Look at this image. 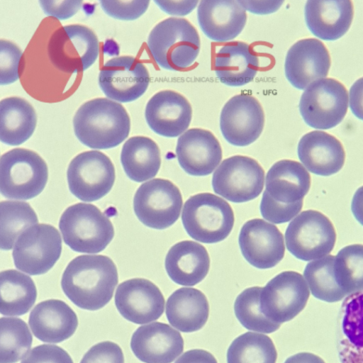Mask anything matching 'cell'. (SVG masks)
Segmentation results:
<instances>
[{
	"label": "cell",
	"mask_w": 363,
	"mask_h": 363,
	"mask_svg": "<svg viewBox=\"0 0 363 363\" xmlns=\"http://www.w3.org/2000/svg\"><path fill=\"white\" fill-rule=\"evenodd\" d=\"M118 284V272L111 258L105 255H80L65 269L61 286L66 296L77 306L96 311L111 299Z\"/></svg>",
	"instance_id": "cell-1"
},
{
	"label": "cell",
	"mask_w": 363,
	"mask_h": 363,
	"mask_svg": "<svg viewBox=\"0 0 363 363\" xmlns=\"http://www.w3.org/2000/svg\"><path fill=\"white\" fill-rule=\"evenodd\" d=\"M74 132L88 147L106 150L115 147L127 138L130 117L119 103L96 98L84 103L73 118Z\"/></svg>",
	"instance_id": "cell-2"
},
{
	"label": "cell",
	"mask_w": 363,
	"mask_h": 363,
	"mask_svg": "<svg viewBox=\"0 0 363 363\" xmlns=\"http://www.w3.org/2000/svg\"><path fill=\"white\" fill-rule=\"evenodd\" d=\"M147 43L157 65L171 71L191 67L201 48L195 27L188 20L175 17L158 23L150 31Z\"/></svg>",
	"instance_id": "cell-3"
},
{
	"label": "cell",
	"mask_w": 363,
	"mask_h": 363,
	"mask_svg": "<svg viewBox=\"0 0 363 363\" xmlns=\"http://www.w3.org/2000/svg\"><path fill=\"white\" fill-rule=\"evenodd\" d=\"M59 228L65 243L82 253H97L104 250L114 236L109 218L96 206L78 203L62 213Z\"/></svg>",
	"instance_id": "cell-4"
},
{
	"label": "cell",
	"mask_w": 363,
	"mask_h": 363,
	"mask_svg": "<svg viewBox=\"0 0 363 363\" xmlns=\"http://www.w3.org/2000/svg\"><path fill=\"white\" fill-rule=\"evenodd\" d=\"M182 221L188 235L203 243H216L225 240L234 225L230 205L211 193H199L184 203Z\"/></svg>",
	"instance_id": "cell-5"
},
{
	"label": "cell",
	"mask_w": 363,
	"mask_h": 363,
	"mask_svg": "<svg viewBox=\"0 0 363 363\" xmlns=\"http://www.w3.org/2000/svg\"><path fill=\"white\" fill-rule=\"evenodd\" d=\"M48 179L47 164L34 151L15 148L1 156L0 191L7 199H33L42 192Z\"/></svg>",
	"instance_id": "cell-6"
},
{
	"label": "cell",
	"mask_w": 363,
	"mask_h": 363,
	"mask_svg": "<svg viewBox=\"0 0 363 363\" xmlns=\"http://www.w3.org/2000/svg\"><path fill=\"white\" fill-rule=\"evenodd\" d=\"M336 232L330 219L315 210H307L296 216L285 232L287 250L303 261L318 259L333 249Z\"/></svg>",
	"instance_id": "cell-7"
},
{
	"label": "cell",
	"mask_w": 363,
	"mask_h": 363,
	"mask_svg": "<svg viewBox=\"0 0 363 363\" xmlns=\"http://www.w3.org/2000/svg\"><path fill=\"white\" fill-rule=\"evenodd\" d=\"M347 107L346 88L333 78L321 79L309 85L302 94L298 105L304 122L321 130L338 125L345 118Z\"/></svg>",
	"instance_id": "cell-8"
},
{
	"label": "cell",
	"mask_w": 363,
	"mask_h": 363,
	"mask_svg": "<svg viewBox=\"0 0 363 363\" xmlns=\"http://www.w3.org/2000/svg\"><path fill=\"white\" fill-rule=\"evenodd\" d=\"M182 207L179 188L171 181L161 178L141 184L133 199V209L138 220L157 230L172 225L179 218Z\"/></svg>",
	"instance_id": "cell-9"
},
{
	"label": "cell",
	"mask_w": 363,
	"mask_h": 363,
	"mask_svg": "<svg viewBox=\"0 0 363 363\" xmlns=\"http://www.w3.org/2000/svg\"><path fill=\"white\" fill-rule=\"evenodd\" d=\"M48 51L50 61L57 69L79 73L95 62L99 53V44L96 35L88 27L68 25L52 34Z\"/></svg>",
	"instance_id": "cell-10"
},
{
	"label": "cell",
	"mask_w": 363,
	"mask_h": 363,
	"mask_svg": "<svg viewBox=\"0 0 363 363\" xmlns=\"http://www.w3.org/2000/svg\"><path fill=\"white\" fill-rule=\"evenodd\" d=\"M59 231L48 224H37L23 232L16 241L12 256L15 267L29 274L48 272L60 257Z\"/></svg>",
	"instance_id": "cell-11"
},
{
	"label": "cell",
	"mask_w": 363,
	"mask_h": 363,
	"mask_svg": "<svg viewBox=\"0 0 363 363\" xmlns=\"http://www.w3.org/2000/svg\"><path fill=\"white\" fill-rule=\"evenodd\" d=\"M264 183V171L255 159L234 155L225 159L212 177L216 194L234 202L243 203L257 198Z\"/></svg>",
	"instance_id": "cell-12"
},
{
	"label": "cell",
	"mask_w": 363,
	"mask_h": 363,
	"mask_svg": "<svg viewBox=\"0 0 363 363\" xmlns=\"http://www.w3.org/2000/svg\"><path fill=\"white\" fill-rule=\"evenodd\" d=\"M115 177L110 158L96 150L77 155L67 171L69 191L83 201H95L106 196L113 186Z\"/></svg>",
	"instance_id": "cell-13"
},
{
	"label": "cell",
	"mask_w": 363,
	"mask_h": 363,
	"mask_svg": "<svg viewBox=\"0 0 363 363\" xmlns=\"http://www.w3.org/2000/svg\"><path fill=\"white\" fill-rule=\"evenodd\" d=\"M309 296L307 282L300 273L282 272L262 288L261 310L267 318L281 324L295 318L306 306Z\"/></svg>",
	"instance_id": "cell-14"
},
{
	"label": "cell",
	"mask_w": 363,
	"mask_h": 363,
	"mask_svg": "<svg viewBox=\"0 0 363 363\" xmlns=\"http://www.w3.org/2000/svg\"><path fill=\"white\" fill-rule=\"evenodd\" d=\"M264 125V113L259 101L249 94L230 98L220 115V129L225 140L238 147L247 146L258 139Z\"/></svg>",
	"instance_id": "cell-15"
},
{
	"label": "cell",
	"mask_w": 363,
	"mask_h": 363,
	"mask_svg": "<svg viewBox=\"0 0 363 363\" xmlns=\"http://www.w3.org/2000/svg\"><path fill=\"white\" fill-rule=\"evenodd\" d=\"M98 83L108 99L128 103L144 94L150 83V75L145 66L136 58L120 56L104 65Z\"/></svg>",
	"instance_id": "cell-16"
},
{
	"label": "cell",
	"mask_w": 363,
	"mask_h": 363,
	"mask_svg": "<svg viewBox=\"0 0 363 363\" xmlns=\"http://www.w3.org/2000/svg\"><path fill=\"white\" fill-rule=\"evenodd\" d=\"M238 242L244 258L259 269L274 267L284 256L282 233L276 225L263 219L247 221L241 228Z\"/></svg>",
	"instance_id": "cell-17"
},
{
	"label": "cell",
	"mask_w": 363,
	"mask_h": 363,
	"mask_svg": "<svg viewBox=\"0 0 363 363\" xmlns=\"http://www.w3.org/2000/svg\"><path fill=\"white\" fill-rule=\"evenodd\" d=\"M115 304L125 319L135 324H145L162 315L164 298L160 289L150 280L134 278L118 285Z\"/></svg>",
	"instance_id": "cell-18"
},
{
	"label": "cell",
	"mask_w": 363,
	"mask_h": 363,
	"mask_svg": "<svg viewBox=\"0 0 363 363\" xmlns=\"http://www.w3.org/2000/svg\"><path fill=\"white\" fill-rule=\"evenodd\" d=\"M330 67V54L325 45L315 38L295 43L288 50L284 62L285 76L298 89H304L317 79H324Z\"/></svg>",
	"instance_id": "cell-19"
},
{
	"label": "cell",
	"mask_w": 363,
	"mask_h": 363,
	"mask_svg": "<svg viewBox=\"0 0 363 363\" xmlns=\"http://www.w3.org/2000/svg\"><path fill=\"white\" fill-rule=\"evenodd\" d=\"M145 118L154 133L166 138H176L189 128L192 108L182 94L172 90H162L147 101Z\"/></svg>",
	"instance_id": "cell-20"
},
{
	"label": "cell",
	"mask_w": 363,
	"mask_h": 363,
	"mask_svg": "<svg viewBox=\"0 0 363 363\" xmlns=\"http://www.w3.org/2000/svg\"><path fill=\"white\" fill-rule=\"evenodd\" d=\"M176 155L186 173L201 177L210 174L218 167L222 160V149L211 131L194 128L178 138Z\"/></svg>",
	"instance_id": "cell-21"
},
{
	"label": "cell",
	"mask_w": 363,
	"mask_h": 363,
	"mask_svg": "<svg viewBox=\"0 0 363 363\" xmlns=\"http://www.w3.org/2000/svg\"><path fill=\"white\" fill-rule=\"evenodd\" d=\"M130 348L145 363H172L183 352L184 340L170 325L155 322L142 325L133 333Z\"/></svg>",
	"instance_id": "cell-22"
},
{
	"label": "cell",
	"mask_w": 363,
	"mask_h": 363,
	"mask_svg": "<svg viewBox=\"0 0 363 363\" xmlns=\"http://www.w3.org/2000/svg\"><path fill=\"white\" fill-rule=\"evenodd\" d=\"M197 19L206 36L213 41L223 43L233 40L242 31L247 13L238 1H201Z\"/></svg>",
	"instance_id": "cell-23"
},
{
	"label": "cell",
	"mask_w": 363,
	"mask_h": 363,
	"mask_svg": "<svg viewBox=\"0 0 363 363\" xmlns=\"http://www.w3.org/2000/svg\"><path fill=\"white\" fill-rule=\"evenodd\" d=\"M297 152L304 167L320 176L338 172L345 160L342 143L335 136L320 130L305 134L298 142Z\"/></svg>",
	"instance_id": "cell-24"
},
{
	"label": "cell",
	"mask_w": 363,
	"mask_h": 363,
	"mask_svg": "<svg viewBox=\"0 0 363 363\" xmlns=\"http://www.w3.org/2000/svg\"><path fill=\"white\" fill-rule=\"evenodd\" d=\"M28 324L38 340L59 343L74 333L78 319L74 311L65 302L49 299L38 303L33 308Z\"/></svg>",
	"instance_id": "cell-25"
},
{
	"label": "cell",
	"mask_w": 363,
	"mask_h": 363,
	"mask_svg": "<svg viewBox=\"0 0 363 363\" xmlns=\"http://www.w3.org/2000/svg\"><path fill=\"white\" fill-rule=\"evenodd\" d=\"M337 348L341 363H363V290L348 295L341 305Z\"/></svg>",
	"instance_id": "cell-26"
},
{
	"label": "cell",
	"mask_w": 363,
	"mask_h": 363,
	"mask_svg": "<svg viewBox=\"0 0 363 363\" xmlns=\"http://www.w3.org/2000/svg\"><path fill=\"white\" fill-rule=\"evenodd\" d=\"M354 9L351 1H308L304 8L306 24L315 36L335 40L349 30Z\"/></svg>",
	"instance_id": "cell-27"
},
{
	"label": "cell",
	"mask_w": 363,
	"mask_h": 363,
	"mask_svg": "<svg viewBox=\"0 0 363 363\" xmlns=\"http://www.w3.org/2000/svg\"><path fill=\"white\" fill-rule=\"evenodd\" d=\"M169 277L176 284L191 286L201 282L210 268V258L202 245L191 240L174 244L164 262Z\"/></svg>",
	"instance_id": "cell-28"
},
{
	"label": "cell",
	"mask_w": 363,
	"mask_h": 363,
	"mask_svg": "<svg viewBox=\"0 0 363 363\" xmlns=\"http://www.w3.org/2000/svg\"><path fill=\"white\" fill-rule=\"evenodd\" d=\"M259 69V59L251 46L233 41L216 53L214 69L219 81L229 86H241L252 82Z\"/></svg>",
	"instance_id": "cell-29"
},
{
	"label": "cell",
	"mask_w": 363,
	"mask_h": 363,
	"mask_svg": "<svg viewBox=\"0 0 363 363\" xmlns=\"http://www.w3.org/2000/svg\"><path fill=\"white\" fill-rule=\"evenodd\" d=\"M265 191L276 201L294 203L303 201L311 187V176L298 162L281 160L266 175Z\"/></svg>",
	"instance_id": "cell-30"
},
{
	"label": "cell",
	"mask_w": 363,
	"mask_h": 363,
	"mask_svg": "<svg viewBox=\"0 0 363 363\" xmlns=\"http://www.w3.org/2000/svg\"><path fill=\"white\" fill-rule=\"evenodd\" d=\"M209 305L203 292L194 288H180L174 291L166 303L169 323L183 333L201 329L207 322Z\"/></svg>",
	"instance_id": "cell-31"
},
{
	"label": "cell",
	"mask_w": 363,
	"mask_h": 363,
	"mask_svg": "<svg viewBox=\"0 0 363 363\" xmlns=\"http://www.w3.org/2000/svg\"><path fill=\"white\" fill-rule=\"evenodd\" d=\"M37 116L26 99L11 96L0 102V140L8 145L16 146L28 140L34 133Z\"/></svg>",
	"instance_id": "cell-32"
},
{
	"label": "cell",
	"mask_w": 363,
	"mask_h": 363,
	"mask_svg": "<svg viewBox=\"0 0 363 363\" xmlns=\"http://www.w3.org/2000/svg\"><path fill=\"white\" fill-rule=\"evenodd\" d=\"M121 162L129 179L136 182L146 181L155 177L160 169V148L147 137H132L123 145Z\"/></svg>",
	"instance_id": "cell-33"
},
{
	"label": "cell",
	"mask_w": 363,
	"mask_h": 363,
	"mask_svg": "<svg viewBox=\"0 0 363 363\" xmlns=\"http://www.w3.org/2000/svg\"><path fill=\"white\" fill-rule=\"evenodd\" d=\"M0 313L4 315H22L28 312L37 298L33 279L15 269L0 273Z\"/></svg>",
	"instance_id": "cell-34"
},
{
	"label": "cell",
	"mask_w": 363,
	"mask_h": 363,
	"mask_svg": "<svg viewBox=\"0 0 363 363\" xmlns=\"http://www.w3.org/2000/svg\"><path fill=\"white\" fill-rule=\"evenodd\" d=\"M226 357L227 363H276L277 352L269 336L247 332L232 342Z\"/></svg>",
	"instance_id": "cell-35"
},
{
	"label": "cell",
	"mask_w": 363,
	"mask_h": 363,
	"mask_svg": "<svg viewBox=\"0 0 363 363\" xmlns=\"http://www.w3.org/2000/svg\"><path fill=\"white\" fill-rule=\"evenodd\" d=\"M0 211V247L9 250L20 235L37 224L38 219L30 204L24 201H2Z\"/></svg>",
	"instance_id": "cell-36"
},
{
	"label": "cell",
	"mask_w": 363,
	"mask_h": 363,
	"mask_svg": "<svg viewBox=\"0 0 363 363\" xmlns=\"http://www.w3.org/2000/svg\"><path fill=\"white\" fill-rule=\"evenodd\" d=\"M334 260L335 256L327 255L308 263L303 272L312 295L329 303L337 302L347 295L336 281Z\"/></svg>",
	"instance_id": "cell-37"
},
{
	"label": "cell",
	"mask_w": 363,
	"mask_h": 363,
	"mask_svg": "<svg viewBox=\"0 0 363 363\" xmlns=\"http://www.w3.org/2000/svg\"><path fill=\"white\" fill-rule=\"evenodd\" d=\"M32 335L26 322L18 318L0 319V363H16L29 351Z\"/></svg>",
	"instance_id": "cell-38"
},
{
	"label": "cell",
	"mask_w": 363,
	"mask_h": 363,
	"mask_svg": "<svg viewBox=\"0 0 363 363\" xmlns=\"http://www.w3.org/2000/svg\"><path fill=\"white\" fill-rule=\"evenodd\" d=\"M334 274L347 295L363 290V245H350L337 252L334 260Z\"/></svg>",
	"instance_id": "cell-39"
},
{
	"label": "cell",
	"mask_w": 363,
	"mask_h": 363,
	"mask_svg": "<svg viewBox=\"0 0 363 363\" xmlns=\"http://www.w3.org/2000/svg\"><path fill=\"white\" fill-rule=\"evenodd\" d=\"M262 287L252 286L242 291L234 303V311L241 325L252 331L272 333L277 330L280 323L267 318L260 307Z\"/></svg>",
	"instance_id": "cell-40"
},
{
	"label": "cell",
	"mask_w": 363,
	"mask_h": 363,
	"mask_svg": "<svg viewBox=\"0 0 363 363\" xmlns=\"http://www.w3.org/2000/svg\"><path fill=\"white\" fill-rule=\"evenodd\" d=\"M303 201L294 203H283L276 201L264 190L260 202V213L267 220L281 224L289 222L301 211Z\"/></svg>",
	"instance_id": "cell-41"
},
{
	"label": "cell",
	"mask_w": 363,
	"mask_h": 363,
	"mask_svg": "<svg viewBox=\"0 0 363 363\" xmlns=\"http://www.w3.org/2000/svg\"><path fill=\"white\" fill-rule=\"evenodd\" d=\"M22 52L13 43L0 40V84L8 85L19 78L18 67Z\"/></svg>",
	"instance_id": "cell-42"
},
{
	"label": "cell",
	"mask_w": 363,
	"mask_h": 363,
	"mask_svg": "<svg viewBox=\"0 0 363 363\" xmlns=\"http://www.w3.org/2000/svg\"><path fill=\"white\" fill-rule=\"evenodd\" d=\"M103 11L109 16L123 21H133L147 9L150 1H100Z\"/></svg>",
	"instance_id": "cell-43"
},
{
	"label": "cell",
	"mask_w": 363,
	"mask_h": 363,
	"mask_svg": "<svg viewBox=\"0 0 363 363\" xmlns=\"http://www.w3.org/2000/svg\"><path fill=\"white\" fill-rule=\"evenodd\" d=\"M80 363H124L121 348L116 343L104 341L92 346Z\"/></svg>",
	"instance_id": "cell-44"
},
{
	"label": "cell",
	"mask_w": 363,
	"mask_h": 363,
	"mask_svg": "<svg viewBox=\"0 0 363 363\" xmlns=\"http://www.w3.org/2000/svg\"><path fill=\"white\" fill-rule=\"evenodd\" d=\"M21 363H73V361L60 347L43 344L33 348Z\"/></svg>",
	"instance_id": "cell-45"
},
{
	"label": "cell",
	"mask_w": 363,
	"mask_h": 363,
	"mask_svg": "<svg viewBox=\"0 0 363 363\" xmlns=\"http://www.w3.org/2000/svg\"><path fill=\"white\" fill-rule=\"evenodd\" d=\"M44 13L60 20L71 18L79 10L81 1H39Z\"/></svg>",
	"instance_id": "cell-46"
},
{
	"label": "cell",
	"mask_w": 363,
	"mask_h": 363,
	"mask_svg": "<svg viewBox=\"0 0 363 363\" xmlns=\"http://www.w3.org/2000/svg\"><path fill=\"white\" fill-rule=\"evenodd\" d=\"M154 2L167 14L172 16H186L198 6L199 1H158Z\"/></svg>",
	"instance_id": "cell-47"
},
{
	"label": "cell",
	"mask_w": 363,
	"mask_h": 363,
	"mask_svg": "<svg viewBox=\"0 0 363 363\" xmlns=\"http://www.w3.org/2000/svg\"><path fill=\"white\" fill-rule=\"evenodd\" d=\"M245 11L255 14L264 15L276 12L283 1H238Z\"/></svg>",
	"instance_id": "cell-48"
},
{
	"label": "cell",
	"mask_w": 363,
	"mask_h": 363,
	"mask_svg": "<svg viewBox=\"0 0 363 363\" xmlns=\"http://www.w3.org/2000/svg\"><path fill=\"white\" fill-rule=\"evenodd\" d=\"M350 107L352 113L363 121V77L357 79L350 89Z\"/></svg>",
	"instance_id": "cell-49"
},
{
	"label": "cell",
	"mask_w": 363,
	"mask_h": 363,
	"mask_svg": "<svg viewBox=\"0 0 363 363\" xmlns=\"http://www.w3.org/2000/svg\"><path fill=\"white\" fill-rule=\"evenodd\" d=\"M175 363H217V361L209 352L194 349L185 352Z\"/></svg>",
	"instance_id": "cell-50"
},
{
	"label": "cell",
	"mask_w": 363,
	"mask_h": 363,
	"mask_svg": "<svg viewBox=\"0 0 363 363\" xmlns=\"http://www.w3.org/2000/svg\"><path fill=\"white\" fill-rule=\"evenodd\" d=\"M351 210L356 220L363 225V186L355 191L351 203Z\"/></svg>",
	"instance_id": "cell-51"
},
{
	"label": "cell",
	"mask_w": 363,
	"mask_h": 363,
	"mask_svg": "<svg viewBox=\"0 0 363 363\" xmlns=\"http://www.w3.org/2000/svg\"><path fill=\"white\" fill-rule=\"evenodd\" d=\"M284 363H325V362L315 354L300 352L289 357Z\"/></svg>",
	"instance_id": "cell-52"
}]
</instances>
